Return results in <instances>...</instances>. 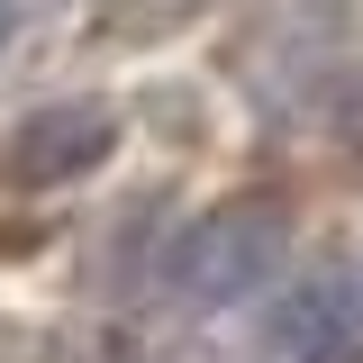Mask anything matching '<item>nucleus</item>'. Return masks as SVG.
<instances>
[{"instance_id": "obj_1", "label": "nucleus", "mask_w": 363, "mask_h": 363, "mask_svg": "<svg viewBox=\"0 0 363 363\" xmlns=\"http://www.w3.org/2000/svg\"><path fill=\"white\" fill-rule=\"evenodd\" d=\"M281 264H291L281 200H218V209H200L164 245V291H173L182 309H236V300L272 291Z\"/></svg>"}, {"instance_id": "obj_2", "label": "nucleus", "mask_w": 363, "mask_h": 363, "mask_svg": "<svg viewBox=\"0 0 363 363\" xmlns=\"http://www.w3.org/2000/svg\"><path fill=\"white\" fill-rule=\"evenodd\" d=\"M109 155H118V109L109 100H45L9 128L0 182L9 191H64V182H91Z\"/></svg>"}, {"instance_id": "obj_3", "label": "nucleus", "mask_w": 363, "mask_h": 363, "mask_svg": "<svg viewBox=\"0 0 363 363\" xmlns=\"http://www.w3.org/2000/svg\"><path fill=\"white\" fill-rule=\"evenodd\" d=\"M272 354L281 363H363V255L309 272L272 309Z\"/></svg>"}, {"instance_id": "obj_4", "label": "nucleus", "mask_w": 363, "mask_h": 363, "mask_svg": "<svg viewBox=\"0 0 363 363\" xmlns=\"http://www.w3.org/2000/svg\"><path fill=\"white\" fill-rule=\"evenodd\" d=\"M45 363H136V345L118 327H64V336L45 345Z\"/></svg>"}, {"instance_id": "obj_5", "label": "nucleus", "mask_w": 363, "mask_h": 363, "mask_svg": "<svg viewBox=\"0 0 363 363\" xmlns=\"http://www.w3.org/2000/svg\"><path fill=\"white\" fill-rule=\"evenodd\" d=\"M191 9H200V0H118L109 28H118V37H155V28H182Z\"/></svg>"}, {"instance_id": "obj_6", "label": "nucleus", "mask_w": 363, "mask_h": 363, "mask_svg": "<svg viewBox=\"0 0 363 363\" xmlns=\"http://www.w3.org/2000/svg\"><path fill=\"white\" fill-rule=\"evenodd\" d=\"M9 37H18V0H0V45H9Z\"/></svg>"}]
</instances>
